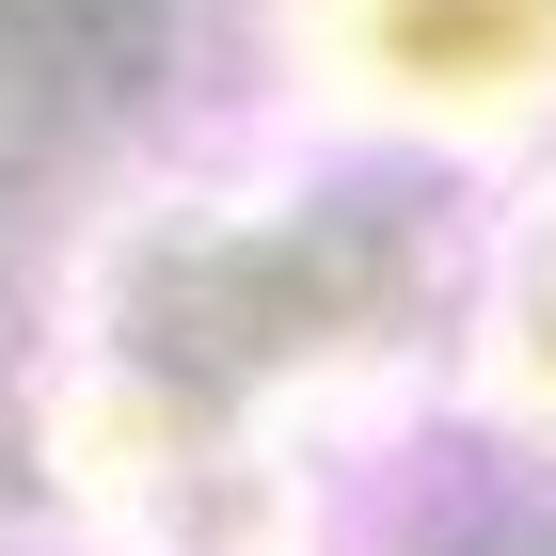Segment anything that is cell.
<instances>
[{
	"instance_id": "1",
	"label": "cell",
	"mask_w": 556,
	"mask_h": 556,
	"mask_svg": "<svg viewBox=\"0 0 556 556\" xmlns=\"http://www.w3.org/2000/svg\"><path fill=\"white\" fill-rule=\"evenodd\" d=\"M366 96H429V112H525L556 96V0H334Z\"/></svg>"
},
{
	"instance_id": "2",
	"label": "cell",
	"mask_w": 556,
	"mask_h": 556,
	"mask_svg": "<svg viewBox=\"0 0 556 556\" xmlns=\"http://www.w3.org/2000/svg\"><path fill=\"white\" fill-rule=\"evenodd\" d=\"M525 382L556 397V223L525 239Z\"/></svg>"
}]
</instances>
